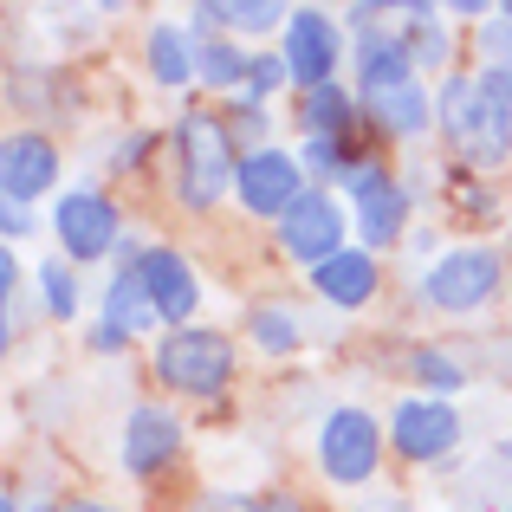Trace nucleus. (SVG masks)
I'll list each match as a JSON object with an SVG mask.
<instances>
[{"mask_svg":"<svg viewBox=\"0 0 512 512\" xmlns=\"http://www.w3.org/2000/svg\"><path fill=\"white\" fill-rule=\"evenodd\" d=\"M234 175H240V156H234L227 124L208 111H188L175 124V201L182 208H214Z\"/></svg>","mask_w":512,"mask_h":512,"instance_id":"obj_1","label":"nucleus"},{"mask_svg":"<svg viewBox=\"0 0 512 512\" xmlns=\"http://www.w3.org/2000/svg\"><path fill=\"white\" fill-rule=\"evenodd\" d=\"M435 124H441V137L461 150V163H467V169H500L506 156H512V124L487 111V98H480L474 72H454L448 85H441V98H435Z\"/></svg>","mask_w":512,"mask_h":512,"instance_id":"obj_2","label":"nucleus"},{"mask_svg":"<svg viewBox=\"0 0 512 512\" xmlns=\"http://www.w3.org/2000/svg\"><path fill=\"white\" fill-rule=\"evenodd\" d=\"M156 376L182 396H221L234 383V338L208 325H182L156 338Z\"/></svg>","mask_w":512,"mask_h":512,"instance_id":"obj_3","label":"nucleus"},{"mask_svg":"<svg viewBox=\"0 0 512 512\" xmlns=\"http://www.w3.org/2000/svg\"><path fill=\"white\" fill-rule=\"evenodd\" d=\"M376 461H383V428H376L370 409H331L325 428H318V467H325L338 487H363L376 480Z\"/></svg>","mask_w":512,"mask_h":512,"instance_id":"obj_4","label":"nucleus"},{"mask_svg":"<svg viewBox=\"0 0 512 512\" xmlns=\"http://www.w3.org/2000/svg\"><path fill=\"white\" fill-rule=\"evenodd\" d=\"M500 292V253L493 247H454L422 273V299L435 312H480Z\"/></svg>","mask_w":512,"mask_h":512,"instance_id":"obj_5","label":"nucleus"},{"mask_svg":"<svg viewBox=\"0 0 512 512\" xmlns=\"http://www.w3.org/2000/svg\"><path fill=\"white\" fill-rule=\"evenodd\" d=\"M234 195L247 201L260 221H286L312 188H305V163L286 150H247L240 156V175H234Z\"/></svg>","mask_w":512,"mask_h":512,"instance_id":"obj_6","label":"nucleus"},{"mask_svg":"<svg viewBox=\"0 0 512 512\" xmlns=\"http://www.w3.org/2000/svg\"><path fill=\"white\" fill-rule=\"evenodd\" d=\"M344 234H350V214H344V201L331 195V188H312V195L279 221V247H286L292 260H305L312 273L325 260H338V253H350Z\"/></svg>","mask_w":512,"mask_h":512,"instance_id":"obj_7","label":"nucleus"},{"mask_svg":"<svg viewBox=\"0 0 512 512\" xmlns=\"http://www.w3.org/2000/svg\"><path fill=\"white\" fill-rule=\"evenodd\" d=\"M389 448L402 461H448L461 448V415L441 396H402L389 409Z\"/></svg>","mask_w":512,"mask_h":512,"instance_id":"obj_8","label":"nucleus"},{"mask_svg":"<svg viewBox=\"0 0 512 512\" xmlns=\"http://www.w3.org/2000/svg\"><path fill=\"white\" fill-rule=\"evenodd\" d=\"M52 227H59L65 260H98V253H117V208L98 195V188H72V195H59Z\"/></svg>","mask_w":512,"mask_h":512,"instance_id":"obj_9","label":"nucleus"},{"mask_svg":"<svg viewBox=\"0 0 512 512\" xmlns=\"http://www.w3.org/2000/svg\"><path fill=\"white\" fill-rule=\"evenodd\" d=\"M338 52H344V33H338V20L331 13H318V7H299L286 20V65H292V78H299L305 91H318V85H338Z\"/></svg>","mask_w":512,"mask_h":512,"instance_id":"obj_10","label":"nucleus"},{"mask_svg":"<svg viewBox=\"0 0 512 512\" xmlns=\"http://www.w3.org/2000/svg\"><path fill=\"white\" fill-rule=\"evenodd\" d=\"M137 273H143V286H150V299H156V312H163V325H175V331H182L188 318H195V305H201L195 266H188L175 247H143Z\"/></svg>","mask_w":512,"mask_h":512,"instance_id":"obj_11","label":"nucleus"},{"mask_svg":"<svg viewBox=\"0 0 512 512\" xmlns=\"http://www.w3.org/2000/svg\"><path fill=\"white\" fill-rule=\"evenodd\" d=\"M59 182V150H52L39 130H13L7 150H0V188H7V201H33L46 195V188Z\"/></svg>","mask_w":512,"mask_h":512,"instance_id":"obj_12","label":"nucleus"},{"mask_svg":"<svg viewBox=\"0 0 512 512\" xmlns=\"http://www.w3.org/2000/svg\"><path fill=\"white\" fill-rule=\"evenodd\" d=\"M175 448H182V422H175V409H156V402H137L124 422V467L130 474H163L175 461Z\"/></svg>","mask_w":512,"mask_h":512,"instance_id":"obj_13","label":"nucleus"},{"mask_svg":"<svg viewBox=\"0 0 512 512\" xmlns=\"http://www.w3.org/2000/svg\"><path fill=\"white\" fill-rule=\"evenodd\" d=\"M415 85V52L402 33H383V26H363L357 33V91L376 98V91Z\"/></svg>","mask_w":512,"mask_h":512,"instance_id":"obj_14","label":"nucleus"},{"mask_svg":"<svg viewBox=\"0 0 512 512\" xmlns=\"http://www.w3.org/2000/svg\"><path fill=\"white\" fill-rule=\"evenodd\" d=\"M363 111H370V124L383 130V137H422V130L435 124V98H428L422 78H415V85H396V91L363 98Z\"/></svg>","mask_w":512,"mask_h":512,"instance_id":"obj_15","label":"nucleus"},{"mask_svg":"<svg viewBox=\"0 0 512 512\" xmlns=\"http://www.w3.org/2000/svg\"><path fill=\"white\" fill-rule=\"evenodd\" d=\"M104 325H117L124 338H137V331L163 325V312H156V299H150V286H143L137 266H117V279L104 286Z\"/></svg>","mask_w":512,"mask_h":512,"instance_id":"obj_16","label":"nucleus"},{"mask_svg":"<svg viewBox=\"0 0 512 512\" xmlns=\"http://www.w3.org/2000/svg\"><path fill=\"white\" fill-rule=\"evenodd\" d=\"M402 227H409V188H402V182H383V188H370V195L357 201L363 253H370V247H389V240H402Z\"/></svg>","mask_w":512,"mask_h":512,"instance_id":"obj_17","label":"nucleus"},{"mask_svg":"<svg viewBox=\"0 0 512 512\" xmlns=\"http://www.w3.org/2000/svg\"><path fill=\"white\" fill-rule=\"evenodd\" d=\"M312 286H318L325 305H344V312H350V305H363L376 292V260H370V253H338V260H325L312 273Z\"/></svg>","mask_w":512,"mask_h":512,"instance_id":"obj_18","label":"nucleus"},{"mask_svg":"<svg viewBox=\"0 0 512 512\" xmlns=\"http://www.w3.org/2000/svg\"><path fill=\"white\" fill-rule=\"evenodd\" d=\"M299 124H305V137H357V98L344 85H318V91H305Z\"/></svg>","mask_w":512,"mask_h":512,"instance_id":"obj_19","label":"nucleus"},{"mask_svg":"<svg viewBox=\"0 0 512 512\" xmlns=\"http://www.w3.org/2000/svg\"><path fill=\"white\" fill-rule=\"evenodd\" d=\"M253 72V59H240V46L227 33H195V78L214 91H240Z\"/></svg>","mask_w":512,"mask_h":512,"instance_id":"obj_20","label":"nucleus"},{"mask_svg":"<svg viewBox=\"0 0 512 512\" xmlns=\"http://www.w3.org/2000/svg\"><path fill=\"white\" fill-rule=\"evenodd\" d=\"M279 20H292V13H279L273 0H227V7H195V33H273Z\"/></svg>","mask_w":512,"mask_h":512,"instance_id":"obj_21","label":"nucleus"},{"mask_svg":"<svg viewBox=\"0 0 512 512\" xmlns=\"http://www.w3.org/2000/svg\"><path fill=\"white\" fill-rule=\"evenodd\" d=\"M150 72L163 78V85H188L195 78V39L182 33V26H150Z\"/></svg>","mask_w":512,"mask_h":512,"instance_id":"obj_22","label":"nucleus"},{"mask_svg":"<svg viewBox=\"0 0 512 512\" xmlns=\"http://www.w3.org/2000/svg\"><path fill=\"white\" fill-rule=\"evenodd\" d=\"M409 52H415V72H448V26H441L435 7H409Z\"/></svg>","mask_w":512,"mask_h":512,"instance_id":"obj_23","label":"nucleus"},{"mask_svg":"<svg viewBox=\"0 0 512 512\" xmlns=\"http://www.w3.org/2000/svg\"><path fill=\"white\" fill-rule=\"evenodd\" d=\"M247 331L260 350H299V312H286V305H253Z\"/></svg>","mask_w":512,"mask_h":512,"instance_id":"obj_24","label":"nucleus"},{"mask_svg":"<svg viewBox=\"0 0 512 512\" xmlns=\"http://www.w3.org/2000/svg\"><path fill=\"white\" fill-rule=\"evenodd\" d=\"M409 370H415V383H428V396H454V389H467V370L448 357V350H415Z\"/></svg>","mask_w":512,"mask_h":512,"instance_id":"obj_25","label":"nucleus"},{"mask_svg":"<svg viewBox=\"0 0 512 512\" xmlns=\"http://www.w3.org/2000/svg\"><path fill=\"white\" fill-rule=\"evenodd\" d=\"M299 163H305V175H331V182H344V175L357 169V150H350V137H312Z\"/></svg>","mask_w":512,"mask_h":512,"instance_id":"obj_26","label":"nucleus"},{"mask_svg":"<svg viewBox=\"0 0 512 512\" xmlns=\"http://www.w3.org/2000/svg\"><path fill=\"white\" fill-rule=\"evenodd\" d=\"M39 292H46V312L52 318H78V279L65 260H46L39 266Z\"/></svg>","mask_w":512,"mask_h":512,"instance_id":"obj_27","label":"nucleus"},{"mask_svg":"<svg viewBox=\"0 0 512 512\" xmlns=\"http://www.w3.org/2000/svg\"><path fill=\"white\" fill-rule=\"evenodd\" d=\"M195 512H305L292 493H208Z\"/></svg>","mask_w":512,"mask_h":512,"instance_id":"obj_28","label":"nucleus"},{"mask_svg":"<svg viewBox=\"0 0 512 512\" xmlns=\"http://www.w3.org/2000/svg\"><path fill=\"white\" fill-rule=\"evenodd\" d=\"M474 85H480V98H487V111L512 124V59H487L474 72Z\"/></svg>","mask_w":512,"mask_h":512,"instance_id":"obj_29","label":"nucleus"},{"mask_svg":"<svg viewBox=\"0 0 512 512\" xmlns=\"http://www.w3.org/2000/svg\"><path fill=\"white\" fill-rule=\"evenodd\" d=\"M286 78H292L286 52H266V59H253V72H247V85H240V98H247V104H260L266 91H279Z\"/></svg>","mask_w":512,"mask_h":512,"instance_id":"obj_30","label":"nucleus"},{"mask_svg":"<svg viewBox=\"0 0 512 512\" xmlns=\"http://www.w3.org/2000/svg\"><path fill=\"white\" fill-rule=\"evenodd\" d=\"M227 137H234V143H253V150H273V143H266V111H260V104H247V111L227 124Z\"/></svg>","mask_w":512,"mask_h":512,"instance_id":"obj_31","label":"nucleus"},{"mask_svg":"<svg viewBox=\"0 0 512 512\" xmlns=\"http://www.w3.org/2000/svg\"><path fill=\"white\" fill-rule=\"evenodd\" d=\"M480 39H487V46L500 52V59H512V7H500V20L480 26Z\"/></svg>","mask_w":512,"mask_h":512,"instance_id":"obj_32","label":"nucleus"},{"mask_svg":"<svg viewBox=\"0 0 512 512\" xmlns=\"http://www.w3.org/2000/svg\"><path fill=\"white\" fill-rule=\"evenodd\" d=\"M143 156H150V137H143V130H137V137H124V143H117V150H111V163H117V169H137Z\"/></svg>","mask_w":512,"mask_h":512,"instance_id":"obj_33","label":"nucleus"},{"mask_svg":"<svg viewBox=\"0 0 512 512\" xmlns=\"http://www.w3.org/2000/svg\"><path fill=\"white\" fill-rule=\"evenodd\" d=\"M0 227H7V240H20V234H33V214H26L20 201H7V208H0Z\"/></svg>","mask_w":512,"mask_h":512,"instance_id":"obj_34","label":"nucleus"},{"mask_svg":"<svg viewBox=\"0 0 512 512\" xmlns=\"http://www.w3.org/2000/svg\"><path fill=\"white\" fill-rule=\"evenodd\" d=\"M91 344H98V350H124L130 338H124V331H117V325H98V331H91Z\"/></svg>","mask_w":512,"mask_h":512,"instance_id":"obj_35","label":"nucleus"},{"mask_svg":"<svg viewBox=\"0 0 512 512\" xmlns=\"http://www.w3.org/2000/svg\"><path fill=\"white\" fill-rule=\"evenodd\" d=\"M357 512H409V506H402V500H363Z\"/></svg>","mask_w":512,"mask_h":512,"instance_id":"obj_36","label":"nucleus"},{"mask_svg":"<svg viewBox=\"0 0 512 512\" xmlns=\"http://www.w3.org/2000/svg\"><path fill=\"white\" fill-rule=\"evenodd\" d=\"M65 512H117V506H98V500H72Z\"/></svg>","mask_w":512,"mask_h":512,"instance_id":"obj_37","label":"nucleus"},{"mask_svg":"<svg viewBox=\"0 0 512 512\" xmlns=\"http://www.w3.org/2000/svg\"><path fill=\"white\" fill-rule=\"evenodd\" d=\"M0 512H20V500H13V493H0Z\"/></svg>","mask_w":512,"mask_h":512,"instance_id":"obj_38","label":"nucleus"},{"mask_svg":"<svg viewBox=\"0 0 512 512\" xmlns=\"http://www.w3.org/2000/svg\"><path fill=\"white\" fill-rule=\"evenodd\" d=\"M39 512H65V506H39Z\"/></svg>","mask_w":512,"mask_h":512,"instance_id":"obj_39","label":"nucleus"}]
</instances>
